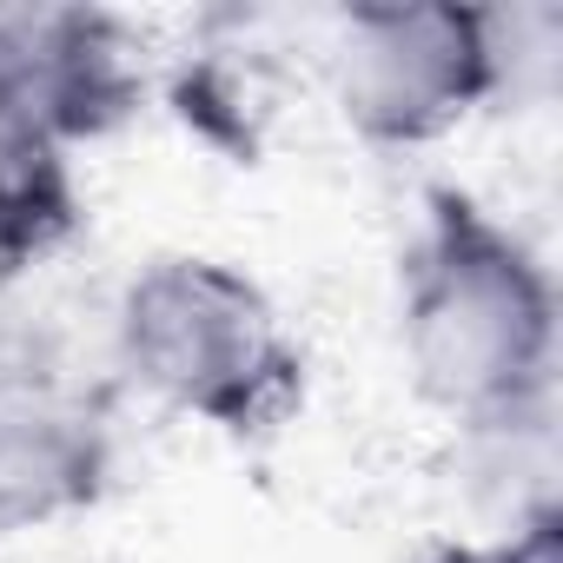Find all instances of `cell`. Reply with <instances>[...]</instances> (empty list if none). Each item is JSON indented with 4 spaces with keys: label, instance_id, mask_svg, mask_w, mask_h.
<instances>
[{
    "label": "cell",
    "instance_id": "6da1fadb",
    "mask_svg": "<svg viewBox=\"0 0 563 563\" xmlns=\"http://www.w3.org/2000/svg\"><path fill=\"white\" fill-rule=\"evenodd\" d=\"M398 352L424 405L464 431H530L556 385V286L517 225L431 186L405 245Z\"/></svg>",
    "mask_w": 563,
    "mask_h": 563
},
{
    "label": "cell",
    "instance_id": "7a4b0ae2",
    "mask_svg": "<svg viewBox=\"0 0 563 563\" xmlns=\"http://www.w3.org/2000/svg\"><path fill=\"white\" fill-rule=\"evenodd\" d=\"M120 372L166 411L225 438H265L306 398V352L252 272L206 252L146 258L113 312Z\"/></svg>",
    "mask_w": 563,
    "mask_h": 563
},
{
    "label": "cell",
    "instance_id": "3957f363",
    "mask_svg": "<svg viewBox=\"0 0 563 563\" xmlns=\"http://www.w3.org/2000/svg\"><path fill=\"white\" fill-rule=\"evenodd\" d=\"M510 74L504 14L418 0L352 8L332 34V100L365 146L411 153L457 133Z\"/></svg>",
    "mask_w": 563,
    "mask_h": 563
},
{
    "label": "cell",
    "instance_id": "277c9868",
    "mask_svg": "<svg viewBox=\"0 0 563 563\" xmlns=\"http://www.w3.org/2000/svg\"><path fill=\"white\" fill-rule=\"evenodd\" d=\"M113 477L107 398L47 345L0 339V537L100 504Z\"/></svg>",
    "mask_w": 563,
    "mask_h": 563
},
{
    "label": "cell",
    "instance_id": "5b68a950",
    "mask_svg": "<svg viewBox=\"0 0 563 563\" xmlns=\"http://www.w3.org/2000/svg\"><path fill=\"white\" fill-rule=\"evenodd\" d=\"M0 107L74 153L140 107V47L93 8H0Z\"/></svg>",
    "mask_w": 563,
    "mask_h": 563
},
{
    "label": "cell",
    "instance_id": "8992f818",
    "mask_svg": "<svg viewBox=\"0 0 563 563\" xmlns=\"http://www.w3.org/2000/svg\"><path fill=\"white\" fill-rule=\"evenodd\" d=\"M80 212L74 153L0 107V278L47 265L80 232Z\"/></svg>",
    "mask_w": 563,
    "mask_h": 563
},
{
    "label": "cell",
    "instance_id": "52a82bcc",
    "mask_svg": "<svg viewBox=\"0 0 563 563\" xmlns=\"http://www.w3.org/2000/svg\"><path fill=\"white\" fill-rule=\"evenodd\" d=\"M431 563H563V517L556 504H537L510 517L497 537H464V543L431 550Z\"/></svg>",
    "mask_w": 563,
    "mask_h": 563
}]
</instances>
